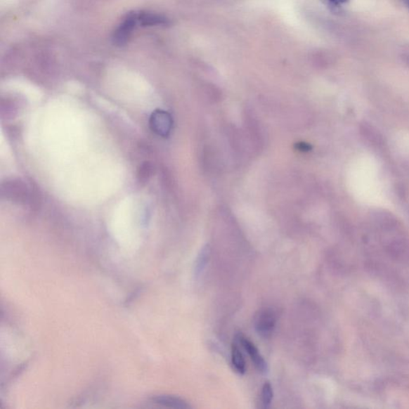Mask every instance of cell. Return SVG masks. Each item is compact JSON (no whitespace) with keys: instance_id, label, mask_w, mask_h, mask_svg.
Returning a JSON list of instances; mask_svg holds the SVG:
<instances>
[{"instance_id":"cell-10","label":"cell","mask_w":409,"mask_h":409,"mask_svg":"<svg viewBox=\"0 0 409 409\" xmlns=\"http://www.w3.org/2000/svg\"><path fill=\"white\" fill-rule=\"evenodd\" d=\"M261 396L263 408H270L273 398V389L271 382H266L263 384Z\"/></svg>"},{"instance_id":"cell-3","label":"cell","mask_w":409,"mask_h":409,"mask_svg":"<svg viewBox=\"0 0 409 409\" xmlns=\"http://www.w3.org/2000/svg\"><path fill=\"white\" fill-rule=\"evenodd\" d=\"M2 194L13 202H26L29 192L27 186L20 180L7 181L2 185Z\"/></svg>"},{"instance_id":"cell-7","label":"cell","mask_w":409,"mask_h":409,"mask_svg":"<svg viewBox=\"0 0 409 409\" xmlns=\"http://www.w3.org/2000/svg\"><path fill=\"white\" fill-rule=\"evenodd\" d=\"M138 26L152 27L167 25L168 19L166 17L159 14L152 13H144V11H139L138 13Z\"/></svg>"},{"instance_id":"cell-12","label":"cell","mask_w":409,"mask_h":409,"mask_svg":"<svg viewBox=\"0 0 409 409\" xmlns=\"http://www.w3.org/2000/svg\"><path fill=\"white\" fill-rule=\"evenodd\" d=\"M332 6L335 8L341 7L344 4H347L349 0H327Z\"/></svg>"},{"instance_id":"cell-2","label":"cell","mask_w":409,"mask_h":409,"mask_svg":"<svg viewBox=\"0 0 409 409\" xmlns=\"http://www.w3.org/2000/svg\"><path fill=\"white\" fill-rule=\"evenodd\" d=\"M138 26V13L128 14L113 34V43L117 46H124L129 41L134 29Z\"/></svg>"},{"instance_id":"cell-1","label":"cell","mask_w":409,"mask_h":409,"mask_svg":"<svg viewBox=\"0 0 409 409\" xmlns=\"http://www.w3.org/2000/svg\"><path fill=\"white\" fill-rule=\"evenodd\" d=\"M277 315L271 309H263L256 313L254 328L262 337H271L275 329Z\"/></svg>"},{"instance_id":"cell-8","label":"cell","mask_w":409,"mask_h":409,"mask_svg":"<svg viewBox=\"0 0 409 409\" xmlns=\"http://www.w3.org/2000/svg\"><path fill=\"white\" fill-rule=\"evenodd\" d=\"M231 362L233 369L239 373L245 374L247 371V365H245V361L244 356L240 350L235 344H233L231 347Z\"/></svg>"},{"instance_id":"cell-14","label":"cell","mask_w":409,"mask_h":409,"mask_svg":"<svg viewBox=\"0 0 409 409\" xmlns=\"http://www.w3.org/2000/svg\"><path fill=\"white\" fill-rule=\"evenodd\" d=\"M407 1H408V7H409V0H407Z\"/></svg>"},{"instance_id":"cell-5","label":"cell","mask_w":409,"mask_h":409,"mask_svg":"<svg viewBox=\"0 0 409 409\" xmlns=\"http://www.w3.org/2000/svg\"><path fill=\"white\" fill-rule=\"evenodd\" d=\"M150 124L152 131L159 136L166 137L171 130V116L163 110H155L150 117Z\"/></svg>"},{"instance_id":"cell-13","label":"cell","mask_w":409,"mask_h":409,"mask_svg":"<svg viewBox=\"0 0 409 409\" xmlns=\"http://www.w3.org/2000/svg\"><path fill=\"white\" fill-rule=\"evenodd\" d=\"M297 148L298 150H300L301 151H309L311 150V145L306 144V143H298L297 144Z\"/></svg>"},{"instance_id":"cell-6","label":"cell","mask_w":409,"mask_h":409,"mask_svg":"<svg viewBox=\"0 0 409 409\" xmlns=\"http://www.w3.org/2000/svg\"><path fill=\"white\" fill-rule=\"evenodd\" d=\"M151 403L169 408L188 409L190 405L180 397L171 395H159L152 397Z\"/></svg>"},{"instance_id":"cell-9","label":"cell","mask_w":409,"mask_h":409,"mask_svg":"<svg viewBox=\"0 0 409 409\" xmlns=\"http://www.w3.org/2000/svg\"><path fill=\"white\" fill-rule=\"evenodd\" d=\"M210 256V248L209 245L203 247L200 254H198L195 264V274L196 276H200V274L207 266V263Z\"/></svg>"},{"instance_id":"cell-11","label":"cell","mask_w":409,"mask_h":409,"mask_svg":"<svg viewBox=\"0 0 409 409\" xmlns=\"http://www.w3.org/2000/svg\"><path fill=\"white\" fill-rule=\"evenodd\" d=\"M154 167L150 162H144L140 166L138 171V178L140 183H147L153 174Z\"/></svg>"},{"instance_id":"cell-4","label":"cell","mask_w":409,"mask_h":409,"mask_svg":"<svg viewBox=\"0 0 409 409\" xmlns=\"http://www.w3.org/2000/svg\"><path fill=\"white\" fill-rule=\"evenodd\" d=\"M237 340L242 344L245 352H247L249 356V358L251 361H253L256 369L262 374H266L268 371V365L264 358H263L260 353L258 348L255 346V344L249 340L247 337H245L242 335H238Z\"/></svg>"}]
</instances>
